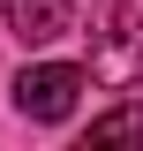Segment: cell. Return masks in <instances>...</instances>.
<instances>
[{
    "label": "cell",
    "mask_w": 143,
    "mask_h": 151,
    "mask_svg": "<svg viewBox=\"0 0 143 151\" xmlns=\"http://www.w3.org/2000/svg\"><path fill=\"white\" fill-rule=\"evenodd\" d=\"M90 144H143V106H113L90 121Z\"/></svg>",
    "instance_id": "cell-4"
},
{
    "label": "cell",
    "mask_w": 143,
    "mask_h": 151,
    "mask_svg": "<svg viewBox=\"0 0 143 151\" xmlns=\"http://www.w3.org/2000/svg\"><path fill=\"white\" fill-rule=\"evenodd\" d=\"M90 76L106 91L143 83V15L136 8H106L98 15V30H90Z\"/></svg>",
    "instance_id": "cell-1"
},
{
    "label": "cell",
    "mask_w": 143,
    "mask_h": 151,
    "mask_svg": "<svg viewBox=\"0 0 143 151\" xmlns=\"http://www.w3.org/2000/svg\"><path fill=\"white\" fill-rule=\"evenodd\" d=\"M8 30L23 45H53L75 30V0H8Z\"/></svg>",
    "instance_id": "cell-3"
},
{
    "label": "cell",
    "mask_w": 143,
    "mask_h": 151,
    "mask_svg": "<svg viewBox=\"0 0 143 151\" xmlns=\"http://www.w3.org/2000/svg\"><path fill=\"white\" fill-rule=\"evenodd\" d=\"M90 83H98L90 68H68V60H38V68H23V76H15V106L30 113V121H68V113H75V98H83Z\"/></svg>",
    "instance_id": "cell-2"
}]
</instances>
